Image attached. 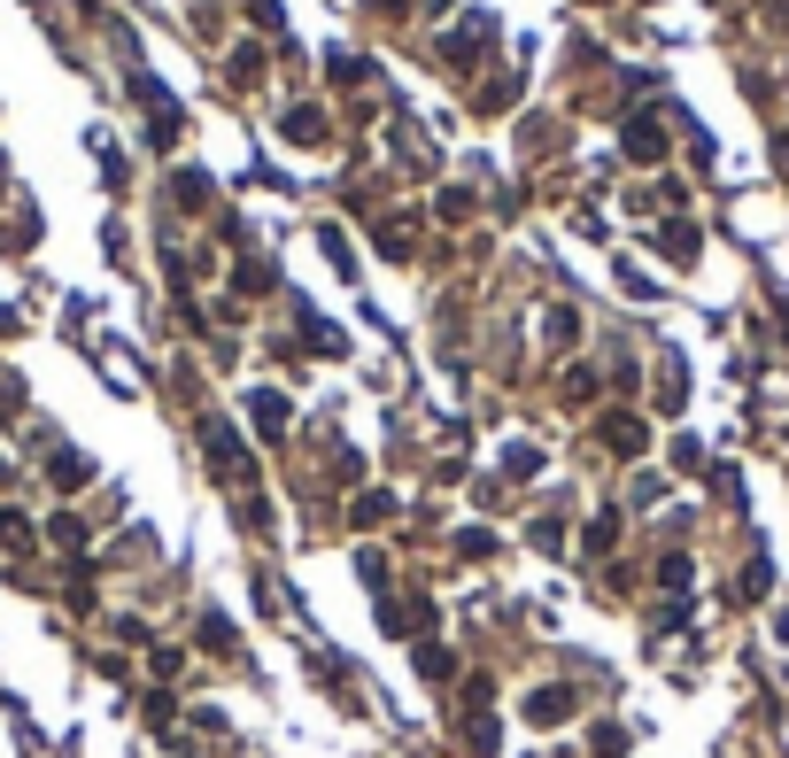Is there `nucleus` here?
I'll list each match as a JSON object with an SVG mask.
<instances>
[{
    "label": "nucleus",
    "mask_w": 789,
    "mask_h": 758,
    "mask_svg": "<svg viewBox=\"0 0 789 758\" xmlns=\"http://www.w3.org/2000/svg\"><path fill=\"white\" fill-rule=\"evenodd\" d=\"M565 712H573V689H534V697H526V720H534V728H557Z\"/></svg>",
    "instance_id": "nucleus-1"
},
{
    "label": "nucleus",
    "mask_w": 789,
    "mask_h": 758,
    "mask_svg": "<svg viewBox=\"0 0 789 758\" xmlns=\"http://www.w3.org/2000/svg\"><path fill=\"white\" fill-rule=\"evenodd\" d=\"M604 441H612L619 457H635V449H643V426H635V418H612V426H604Z\"/></svg>",
    "instance_id": "nucleus-2"
},
{
    "label": "nucleus",
    "mask_w": 789,
    "mask_h": 758,
    "mask_svg": "<svg viewBox=\"0 0 789 758\" xmlns=\"http://www.w3.org/2000/svg\"><path fill=\"white\" fill-rule=\"evenodd\" d=\"M256 426H263V434H279V426H287V403H279V395H256Z\"/></svg>",
    "instance_id": "nucleus-3"
},
{
    "label": "nucleus",
    "mask_w": 789,
    "mask_h": 758,
    "mask_svg": "<svg viewBox=\"0 0 789 758\" xmlns=\"http://www.w3.org/2000/svg\"><path fill=\"white\" fill-rule=\"evenodd\" d=\"M287 140H318V109H287Z\"/></svg>",
    "instance_id": "nucleus-4"
}]
</instances>
